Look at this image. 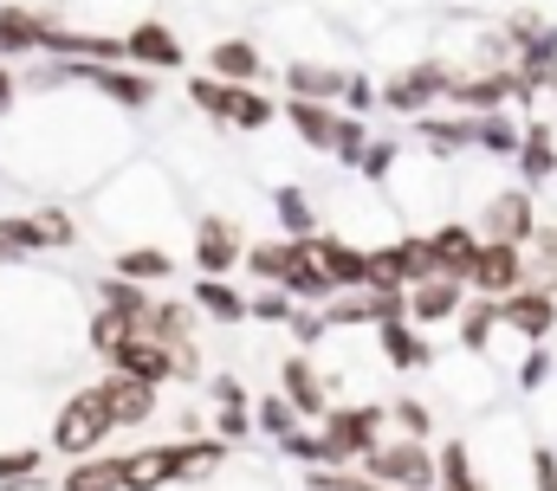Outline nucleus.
<instances>
[{
    "instance_id": "f257e3e1",
    "label": "nucleus",
    "mask_w": 557,
    "mask_h": 491,
    "mask_svg": "<svg viewBox=\"0 0 557 491\" xmlns=\"http://www.w3.org/2000/svg\"><path fill=\"white\" fill-rule=\"evenodd\" d=\"M111 433H117V414H111L104 388H72V394L59 401V414H52V453H65V459L104 453Z\"/></svg>"
},
{
    "instance_id": "f03ea898",
    "label": "nucleus",
    "mask_w": 557,
    "mask_h": 491,
    "mask_svg": "<svg viewBox=\"0 0 557 491\" xmlns=\"http://www.w3.org/2000/svg\"><path fill=\"white\" fill-rule=\"evenodd\" d=\"M324 446L337 466H363L383 440H389V401H331V414L318 420Z\"/></svg>"
},
{
    "instance_id": "7ed1b4c3",
    "label": "nucleus",
    "mask_w": 557,
    "mask_h": 491,
    "mask_svg": "<svg viewBox=\"0 0 557 491\" xmlns=\"http://www.w3.org/2000/svg\"><path fill=\"white\" fill-rule=\"evenodd\" d=\"M188 104H195L208 123H221V129H247V136H260V129L278 117V104L267 98V91H253V85H227V78H214V72H195V78H188Z\"/></svg>"
},
{
    "instance_id": "20e7f679",
    "label": "nucleus",
    "mask_w": 557,
    "mask_h": 491,
    "mask_svg": "<svg viewBox=\"0 0 557 491\" xmlns=\"http://www.w3.org/2000/svg\"><path fill=\"white\" fill-rule=\"evenodd\" d=\"M454 78H460V65H447V59H409V65H396L389 78H383V111L403 123L428 117V111H441L447 104V91H454Z\"/></svg>"
},
{
    "instance_id": "39448f33",
    "label": "nucleus",
    "mask_w": 557,
    "mask_h": 491,
    "mask_svg": "<svg viewBox=\"0 0 557 491\" xmlns=\"http://www.w3.org/2000/svg\"><path fill=\"white\" fill-rule=\"evenodd\" d=\"M363 479H376L383 491H434L441 486V459H434V440H383L370 459H363Z\"/></svg>"
},
{
    "instance_id": "423d86ee",
    "label": "nucleus",
    "mask_w": 557,
    "mask_h": 491,
    "mask_svg": "<svg viewBox=\"0 0 557 491\" xmlns=\"http://www.w3.org/2000/svg\"><path fill=\"white\" fill-rule=\"evenodd\" d=\"M539 188H525V181H506V188H486V201H480V214H473V227H480V240H506V246H525L539 234Z\"/></svg>"
},
{
    "instance_id": "0eeeda50",
    "label": "nucleus",
    "mask_w": 557,
    "mask_h": 491,
    "mask_svg": "<svg viewBox=\"0 0 557 491\" xmlns=\"http://www.w3.org/2000/svg\"><path fill=\"white\" fill-rule=\"evenodd\" d=\"M188 240H195V272H201V278H227V272L247 259V234H240L234 214H201Z\"/></svg>"
},
{
    "instance_id": "6e6552de",
    "label": "nucleus",
    "mask_w": 557,
    "mask_h": 491,
    "mask_svg": "<svg viewBox=\"0 0 557 491\" xmlns=\"http://www.w3.org/2000/svg\"><path fill=\"white\" fill-rule=\"evenodd\" d=\"M519 285H532V265H525V246H506V240H486L473 272H467V291L473 298H512Z\"/></svg>"
},
{
    "instance_id": "1a4fd4ad",
    "label": "nucleus",
    "mask_w": 557,
    "mask_h": 491,
    "mask_svg": "<svg viewBox=\"0 0 557 491\" xmlns=\"http://www.w3.org/2000/svg\"><path fill=\"white\" fill-rule=\"evenodd\" d=\"M499 324H506V337H519V343H552L557 291L552 285H519L512 298H499Z\"/></svg>"
},
{
    "instance_id": "9d476101",
    "label": "nucleus",
    "mask_w": 557,
    "mask_h": 491,
    "mask_svg": "<svg viewBox=\"0 0 557 491\" xmlns=\"http://www.w3.org/2000/svg\"><path fill=\"white\" fill-rule=\"evenodd\" d=\"M434 278V259H428V234H396V240L370 246V285H421Z\"/></svg>"
},
{
    "instance_id": "9b49d317",
    "label": "nucleus",
    "mask_w": 557,
    "mask_h": 491,
    "mask_svg": "<svg viewBox=\"0 0 557 491\" xmlns=\"http://www.w3.org/2000/svg\"><path fill=\"white\" fill-rule=\"evenodd\" d=\"M376 356H383V368H396V375H428V368L441 363L434 337H428L421 324H409V317L376 324Z\"/></svg>"
},
{
    "instance_id": "f8f14e48",
    "label": "nucleus",
    "mask_w": 557,
    "mask_h": 491,
    "mask_svg": "<svg viewBox=\"0 0 557 491\" xmlns=\"http://www.w3.org/2000/svg\"><path fill=\"white\" fill-rule=\"evenodd\" d=\"M278 394L298 407V420H324L331 414V381H324V368L311 363V350L278 356Z\"/></svg>"
},
{
    "instance_id": "ddd939ff",
    "label": "nucleus",
    "mask_w": 557,
    "mask_h": 491,
    "mask_svg": "<svg viewBox=\"0 0 557 491\" xmlns=\"http://www.w3.org/2000/svg\"><path fill=\"white\" fill-rule=\"evenodd\" d=\"M124 59L162 78V72H182V65H188V46H182L175 26H162V20H131V26H124Z\"/></svg>"
},
{
    "instance_id": "4468645a",
    "label": "nucleus",
    "mask_w": 557,
    "mask_h": 491,
    "mask_svg": "<svg viewBox=\"0 0 557 491\" xmlns=\"http://www.w3.org/2000/svg\"><path fill=\"white\" fill-rule=\"evenodd\" d=\"M416 149L428 162H454V155H473V117L467 111H428L416 117Z\"/></svg>"
},
{
    "instance_id": "2eb2a0df",
    "label": "nucleus",
    "mask_w": 557,
    "mask_h": 491,
    "mask_svg": "<svg viewBox=\"0 0 557 491\" xmlns=\"http://www.w3.org/2000/svg\"><path fill=\"white\" fill-rule=\"evenodd\" d=\"M480 227L473 221H441V227H428V259H434V272L441 278H460L467 285V272H473V259H480Z\"/></svg>"
},
{
    "instance_id": "dca6fc26",
    "label": "nucleus",
    "mask_w": 557,
    "mask_h": 491,
    "mask_svg": "<svg viewBox=\"0 0 557 491\" xmlns=\"http://www.w3.org/2000/svg\"><path fill=\"white\" fill-rule=\"evenodd\" d=\"M46 33H52V7L7 0V7H0V65H13V59L39 52V46H46Z\"/></svg>"
},
{
    "instance_id": "f3484780",
    "label": "nucleus",
    "mask_w": 557,
    "mask_h": 491,
    "mask_svg": "<svg viewBox=\"0 0 557 491\" xmlns=\"http://www.w3.org/2000/svg\"><path fill=\"white\" fill-rule=\"evenodd\" d=\"M278 117H285V129H292L305 149H318V155H331V149H337V129H344V111H337V104L285 98V104H278Z\"/></svg>"
},
{
    "instance_id": "a211bd4d",
    "label": "nucleus",
    "mask_w": 557,
    "mask_h": 491,
    "mask_svg": "<svg viewBox=\"0 0 557 491\" xmlns=\"http://www.w3.org/2000/svg\"><path fill=\"white\" fill-rule=\"evenodd\" d=\"M278 291L298 298V304H331V298H337V285H331V272L318 265L311 240H285V278H278Z\"/></svg>"
},
{
    "instance_id": "6ab92c4d",
    "label": "nucleus",
    "mask_w": 557,
    "mask_h": 491,
    "mask_svg": "<svg viewBox=\"0 0 557 491\" xmlns=\"http://www.w3.org/2000/svg\"><path fill=\"white\" fill-rule=\"evenodd\" d=\"M467 285L460 278H421V285H409V324H421V330H434V324H454L460 311H467Z\"/></svg>"
},
{
    "instance_id": "aec40b11",
    "label": "nucleus",
    "mask_w": 557,
    "mask_h": 491,
    "mask_svg": "<svg viewBox=\"0 0 557 491\" xmlns=\"http://www.w3.org/2000/svg\"><path fill=\"white\" fill-rule=\"evenodd\" d=\"M311 252H318V265L331 272L337 291H363V285H370V246L344 240V234H318Z\"/></svg>"
},
{
    "instance_id": "412c9836",
    "label": "nucleus",
    "mask_w": 557,
    "mask_h": 491,
    "mask_svg": "<svg viewBox=\"0 0 557 491\" xmlns=\"http://www.w3.org/2000/svg\"><path fill=\"white\" fill-rule=\"evenodd\" d=\"M104 388V401H111V414H117V427H149L156 420V407H162V388L156 381H137V375H104L98 381Z\"/></svg>"
},
{
    "instance_id": "4be33fe9",
    "label": "nucleus",
    "mask_w": 557,
    "mask_h": 491,
    "mask_svg": "<svg viewBox=\"0 0 557 491\" xmlns=\"http://www.w3.org/2000/svg\"><path fill=\"white\" fill-rule=\"evenodd\" d=\"M512 175H519L525 188H552L557 181V129L545 117L525 123V142H519V155H512Z\"/></svg>"
},
{
    "instance_id": "5701e85b",
    "label": "nucleus",
    "mask_w": 557,
    "mask_h": 491,
    "mask_svg": "<svg viewBox=\"0 0 557 491\" xmlns=\"http://www.w3.org/2000/svg\"><path fill=\"white\" fill-rule=\"evenodd\" d=\"M195 324H201L195 298H156V304H149V317H143V330H149L156 343H169L175 356H182V350H195Z\"/></svg>"
},
{
    "instance_id": "b1692460",
    "label": "nucleus",
    "mask_w": 557,
    "mask_h": 491,
    "mask_svg": "<svg viewBox=\"0 0 557 491\" xmlns=\"http://www.w3.org/2000/svg\"><path fill=\"white\" fill-rule=\"evenodd\" d=\"M208 394H214V427H221V440H227V446L247 440V433H253V394H247V381H240V375H214Z\"/></svg>"
},
{
    "instance_id": "393cba45",
    "label": "nucleus",
    "mask_w": 557,
    "mask_h": 491,
    "mask_svg": "<svg viewBox=\"0 0 557 491\" xmlns=\"http://www.w3.org/2000/svg\"><path fill=\"white\" fill-rule=\"evenodd\" d=\"M104 368L137 375V381H156V388H162V381H175V350H169V343H156L149 330H137V337H131V343H124Z\"/></svg>"
},
{
    "instance_id": "a878e982",
    "label": "nucleus",
    "mask_w": 557,
    "mask_h": 491,
    "mask_svg": "<svg viewBox=\"0 0 557 491\" xmlns=\"http://www.w3.org/2000/svg\"><path fill=\"white\" fill-rule=\"evenodd\" d=\"M111 272L131 278V285H169V278H175V252L162 240H131V246H117Z\"/></svg>"
},
{
    "instance_id": "bb28decb",
    "label": "nucleus",
    "mask_w": 557,
    "mask_h": 491,
    "mask_svg": "<svg viewBox=\"0 0 557 491\" xmlns=\"http://www.w3.org/2000/svg\"><path fill=\"white\" fill-rule=\"evenodd\" d=\"M208 72L227 78V85H260L267 78V52H260V39H214L208 46Z\"/></svg>"
},
{
    "instance_id": "cd10ccee",
    "label": "nucleus",
    "mask_w": 557,
    "mask_h": 491,
    "mask_svg": "<svg viewBox=\"0 0 557 491\" xmlns=\"http://www.w3.org/2000/svg\"><path fill=\"white\" fill-rule=\"evenodd\" d=\"M188 298H195V311H201L208 324H227V330H240V324L253 317V298L234 291L227 278H201V272H195V291H188Z\"/></svg>"
},
{
    "instance_id": "c85d7f7f",
    "label": "nucleus",
    "mask_w": 557,
    "mask_h": 491,
    "mask_svg": "<svg viewBox=\"0 0 557 491\" xmlns=\"http://www.w3.org/2000/svg\"><path fill=\"white\" fill-rule=\"evenodd\" d=\"M519 142H525V117H519V111H486V117H473V155L512 162Z\"/></svg>"
},
{
    "instance_id": "c756f323",
    "label": "nucleus",
    "mask_w": 557,
    "mask_h": 491,
    "mask_svg": "<svg viewBox=\"0 0 557 491\" xmlns=\"http://www.w3.org/2000/svg\"><path fill=\"white\" fill-rule=\"evenodd\" d=\"M273 221H278V240H318V201L298 188V181H278L273 188Z\"/></svg>"
},
{
    "instance_id": "7c9ffc66",
    "label": "nucleus",
    "mask_w": 557,
    "mask_h": 491,
    "mask_svg": "<svg viewBox=\"0 0 557 491\" xmlns=\"http://www.w3.org/2000/svg\"><path fill=\"white\" fill-rule=\"evenodd\" d=\"M344 65H318V59H292L285 65V98H318V104H337L344 98Z\"/></svg>"
},
{
    "instance_id": "2f4dec72",
    "label": "nucleus",
    "mask_w": 557,
    "mask_h": 491,
    "mask_svg": "<svg viewBox=\"0 0 557 491\" xmlns=\"http://www.w3.org/2000/svg\"><path fill=\"white\" fill-rule=\"evenodd\" d=\"M460 330V356H493V337L506 330L499 324V298H467V311L454 317Z\"/></svg>"
},
{
    "instance_id": "473e14b6",
    "label": "nucleus",
    "mask_w": 557,
    "mask_h": 491,
    "mask_svg": "<svg viewBox=\"0 0 557 491\" xmlns=\"http://www.w3.org/2000/svg\"><path fill=\"white\" fill-rule=\"evenodd\" d=\"M137 330H143L137 317H124V311H104V304H98V311H91V324H85V343H91V356H98V363H111Z\"/></svg>"
},
{
    "instance_id": "72a5a7b5",
    "label": "nucleus",
    "mask_w": 557,
    "mask_h": 491,
    "mask_svg": "<svg viewBox=\"0 0 557 491\" xmlns=\"http://www.w3.org/2000/svg\"><path fill=\"white\" fill-rule=\"evenodd\" d=\"M59 491H124V453H91V459H72L65 486Z\"/></svg>"
},
{
    "instance_id": "f704fd0d",
    "label": "nucleus",
    "mask_w": 557,
    "mask_h": 491,
    "mask_svg": "<svg viewBox=\"0 0 557 491\" xmlns=\"http://www.w3.org/2000/svg\"><path fill=\"white\" fill-rule=\"evenodd\" d=\"M409 162V142L403 136H370V149H363V162H357V175L370 181V188H383V181H396V168Z\"/></svg>"
},
{
    "instance_id": "c9c22d12",
    "label": "nucleus",
    "mask_w": 557,
    "mask_h": 491,
    "mask_svg": "<svg viewBox=\"0 0 557 491\" xmlns=\"http://www.w3.org/2000/svg\"><path fill=\"white\" fill-rule=\"evenodd\" d=\"M98 304H104V311H124V317H149V304H156V298H149V285H131V278H117V272H111V278H98Z\"/></svg>"
},
{
    "instance_id": "e433bc0d",
    "label": "nucleus",
    "mask_w": 557,
    "mask_h": 491,
    "mask_svg": "<svg viewBox=\"0 0 557 491\" xmlns=\"http://www.w3.org/2000/svg\"><path fill=\"white\" fill-rule=\"evenodd\" d=\"M552 375H557V350H552V343H525L512 388H519V394H545V381H552Z\"/></svg>"
},
{
    "instance_id": "4c0bfd02",
    "label": "nucleus",
    "mask_w": 557,
    "mask_h": 491,
    "mask_svg": "<svg viewBox=\"0 0 557 491\" xmlns=\"http://www.w3.org/2000/svg\"><path fill=\"white\" fill-rule=\"evenodd\" d=\"M525 265H532V285L557 291V221H539V234L525 240Z\"/></svg>"
},
{
    "instance_id": "58836bf2",
    "label": "nucleus",
    "mask_w": 557,
    "mask_h": 491,
    "mask_svg": "<svg viewBox=\"0 0 557 491\" xmlns=\"http://www.w3.org/2000/svg\"><path fill=\"white\" fill-rule=\"evenodd\" d=\"M389 427L409 433V440H434V407H428L421 394H396V401H389Z\"/></svg>"
},
{
    "instance_id": "ea45409f",
    "label": "nucleus",
    "mask_w": 557,
    "mask_h": 491,
    "mask_svg": "<svg viewBox=\"0 0 557 491\" xmlns=\"http://www.w3.org/2000/svg\"><path fill=\"white\" fill-rule=\"evenodd\" d=\"M278 453H285V459H298V466H311V473H318V466H337L318 427H292V433L278 440Z\"/></svg>"
},
{
    "instance_id": "a19ab883",
    "label": "nucleus",
    "mask_w": 557,
    "mask_h": 491,
    "mask_svg": "<svg viewBox=\"0 0 557 491\" xmlns=\"http://www.w3.org/2000/svg\"><path fill=\"white\" fill-rule=\"evenodd\" d=\"M253 427H260V433L278 446V440H285L292 427H305V420H298V407H292L285 394H267V401H253Z\"/></svg>"
},
{
    "instance_id": "79ce46f5",
    "label": "nucleus",
    "mask_w": 557,
    "mask_h": 491,
    "mask_svg": "<svg viewBox=\"0 0 557 491\" xmlns=\"http://www.w3.org/2000/svg\"><path fill=\"white\" fill-rule=\"evenodd\" d=\"M33 214H39V234H46V252H72V246H78V221H72V214H65L59 201H39Z\"/></svg>"
},
{
    "instance_id": "37998d69",
    "label": "nucleus",
    "mask_w": 557,
    "mask_h": 491,
    "mask_svg": "<svg viewBox=\"0 0 557 491\" xmlns=\"http://www.w3.org/2000/svg\"><path fill=\"white\" fill-rule=\"evenodd\" d=\"M240 265H247L253 285H278V278H285V240H253Z\"/></svg>"
},
{
    "instance_id": "c03bdc74",
    "label": "nucleus",
    "mask_w": 557,
    "mask_h": 491,
    "mask_svg": "<svg viewBox=\"0 0 557 491\" xmlns=\"http://www.w3.org/2000/svg\"><path fill=\"white\" fill-rule=\"evenodd\" d=\"M337 111H350V117H370V111H383V78H370V72H350V78H344V98H337Z\"/></svg>"
},
{
    "instance_id": "a18cd8bd",
    "label": "nucleus",
    "mask_w": 557,
    "mask_h": 491,
    "mask_svg": "<svg viewBox=\"0 0 557 491\" xmlns=\"http://www.w3.org/2000/svg\"><path fill=\"white\" fill-rule=\"evenodd\" d=\"M46 473V446H7L0 453V486H26Z\"/></svg>"
},
{
    "instance_id": "49530a36",
    "label": "nucleus",
    "mask_w": 557,
    "mask_h": 491,
    "mask_svg": "<svg viewBox=\"0 0 557 491\" xmlns=\"http://www.w3.org/2000/svg\"><path fill=\"white\" fill-rule=\"evenodd\" d=\"M305 491H376V479H363V466H318L305 473Z\"/></svg>"
},
{
    "instance_id": "de8ad7c7",
    "label": "nucleus",
    "mask_w": 557,
    "mask_h": 491,
    "mask_svg": "<svg viewBox=\"0 0 557 491\" xmlns=\"http://www.w3.org/2000/svg\"><path fill=\"white\" fill-rule=\"evenodd\" d=\"M285 330H292V343H298V350H318V343L331 337V317H324V304H298Z\"/></svg>"
},
{
    "instance_id": "09e8293b",
    "label": "nucleus",
    "mask_w": 557,
    "mask_h": 491,
    "mask_svg": "<svg viewBox=\"0 0 557 491\" xmlns=\"http://www.w3.org/2000/svg\"><path fill=\"white\" fill-rule=\"evenodd\" d=\"M292 311H298V298H285L278 285H260V291H253V324H273V330H285V324H292Z\"/></svg>"
},
{
    "instance_id": "8fccbe9b",
    "label": "nucleus",
    "mask_w": 557,
    "mask_h": 491,
    "mask_svg": "<svg viewBox=\"0 0 557 491\" xmlns=\"http://www.w3.org/2000/svg\"><path fill=\"white\" fill-rule=\"evenodd\" d=\"M370 136H376L370 123H363V117H350V111H344V129H337V149H331V155H337L344 168H357V162H363V149H370Z\"/></svg>"
},
{
    "instance_id": "3c124183",
    "label": "nucleus",
    "mask_w": 557,
    "mask_h": 491,
    "mask_svg": "<svg viewBox=\"0 0 557 491\" xmlns=\"http://www.w3.org/2000/svg\"><path fill=\"white\" fill-rule=\"evenodd\" d=\"M0 234L20 246L26 259H33V252H46V234H39V214H33V207H26V214H0Z\"/></svg>"
},
{
    "instance_id": "603ef678",
    "label": "nucleus",
    "mask_w": 557,
    "mask_h": 491,
    "mask_svg": "<svg viewBox=\"0 0 557 491\" xmlns=\"http://www.w3.org/2000/svg\"><path fill=\"white\" fill-rule=\"evenodd\" d=\"M525 466H532V491H557V446H545V440H539Z\"/></svg>"
},
{
    "instance_id": "864d4df0",
    "label": "nucleus",
    "mask_w": 557,
    "mask_h": 491,
    "mask_svg": "<svg viewBox=\"0 0 557 491\" xmlns=\"http://www.w3.org/2000/svg\"><path fill=\"white\" fill-rule=\"evenodd\" d=\"M20 91H26V85L13 78V65H0V123L13 117V104H20Z\"/></svg>"
},
{
    "instance_id": "5fc2aeb1",
    "label": "nucleus",
    "mask_w": 557,
    "mask_h": 491,
    "mask_svg": "<svg viewBox=\"0 0 557 491\" xmlns=\"http://www.w3.org/2000/svg\"><path fill=\"white\" fill-rule=\"evenodd\" d=\"M20 259H26V252H20V246H13L7 234H0V265H20Z\"/></svg>"
},
{
    "instance_id": "6e6d98bb",
    "label": "nucleus",
    "mask_w": 557,
    "mask_h": 491,
    "mask_svg": "<svg viewBox=\"0 0 557 491\" xmlns=\"http://www.w3.org/2000/svg\"><path fill=\"white\" fill-rule=\"evenodd\" d=\"M376 491H383V486H376Z\"/></svg>"
}]
</instances>
